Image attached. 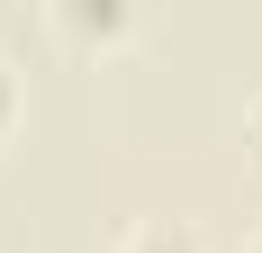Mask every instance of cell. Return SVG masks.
Instances as JSON below:
<instances>
[{"mask_svg": "<svg viewBox=\"0 0 262 253\" xmlns=\"http://www.w3.org/2000/svg\"><path fill=\"white\" fill-rule=\"evenodd\" d=\"M244 253H262V235H253V244H244Z\"/></svg>", "mask_w": 262, "mask_h": 253, "instance_id": "obj_5", "label": "cell"}, {"mask_svg": "<svg viewBox=\"0 0 262 253\" xmlns=\"http://www.w3.org/2000/svg\"><path fill=\"white\" fill-rule=\"evenodd\" d=\"M244 154H253V163H262V91H253V100H244Z\"/></svg>", "mask_w": 262, "mask_h": 253, "instance_id": "obj_4", "label": "cell"}, {"mask_svg": "<svg viewBox=\"0 0 262 253\" xmlns=\"http://www.w3.org/2000/svg\"><path fill=\"white\" fill-rule=\"evenodd\" d=\"M18 109H27V81H18V64L0 54V145H9V126H18Z\"/></svg>", "mask_w": 262, "mask_h": 253, "instance_id": "obj_3", "label": "cell"}, {"mask_svg": "<svg viewBox=\"0 0 262 253\" xmlns=\"http://www.w3.org/2000/svg\"><path fill=\"white\" fill-rule=\"evenodd\" d=\"M46 27H54L73 54H108V46H127V36H136V9H127V0H54Z\"/></svg>", "mask_w": 262, "mask_h": 253, "instance_id": "obj_1", "label": "cell"}, {"mask_svg": "<svg viewBox=\"0 0 262 253\" xmlns=\"http://www.w3.org/2000/svg\"><path fill=\"white\" fill-rule=\"evenodd\" d=\"M118 253H208V244H199L181 217H145V226H127V235H118Z\"/></svg>", "mask_w": 262, "mask_h": 253, "instance_id": "obj_2", "label": "cell"}]
</instances>
